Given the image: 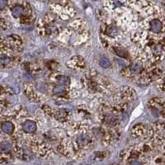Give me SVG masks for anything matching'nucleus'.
Listing matches in <instances>:
<instances>
[{"label": "nucleus", "mask_w": 165, "mask_h": 165, "mask_svg": "<svg viewBox=\"0 0 165 165\" xmlns=\"http://www.w3.org/2000/svg\"><path fill=\"white\" fill-rule=\"evenodd\" d=\"M23 130L27 133H33L36 131V123L32 121H27L22 126Z\"/></svg>", "instance_id": "obj_1"}, {"label": "nucleus", "mask_w": 165, "mask_h": 165, "mask_svg": "<svg viewBox=\"0 0 165 165\" xmlns=\"http://www.w3.org/2000/svg\"><path fill=\"white\" fill-rule=\"evenodd\" d=\"M149 26L151 31L154 33H160L163 29V23L160 20H152Z\"/></svg>", "instance_id": "obj_2"}, {"label": "nucleus", "mask_w": 165, "mask_h": 165, "mask_svg": "<svg viewBox=\"0 0 165 165\" xmlns=\"http://www.w3.org/2000/svg\"><path fill=\"white\" fill-rule=\"evenodd\" d=\"M89 140H90V138L86 134H81L77 137L78 145L81 147H85V146L88 145Z\"/></svg>", "instance_id": "obj_3"}, {"label": "nucleus", "mask_w": 165, "mask_h": 165, "mask_svg": "<svg viewBox=\"0 0 165 165\" xmlns=\"http://www.w3.org/2000/svg\"><path fill=\"white\" fill-rule=\"evenodd\" d=\"M2 130L6 134H12L14 130L13 125L10 121H5L2 124Z\"/></svg>", "instance_id": "obj_4"}, {"label": "nucleus", "mask_w": 165, "mask_h": 165, "mask_svg": "<svg viewBox=\"0 0 165 165\" xmlns=\"http://www.w3.org/2000/svg\"><path fill=\"white\" fill-rule=\"evenodd\" d=\"M23 12H24V9H23V8L21 7V6H16V7H14V8L12 9V13H13V15L14 16H16V17L22 15Z\"/></svg>", "instance_id": "obj_5"}, {"label": "nucleus", "mask_w": 165, "mask_h": 165, "mask_svg": "<svg viewBox=\"0 0 165 165\" xmlns=\"http://www.w3.org/2000/svg\"><path fill=\"white\" fill-rule=\"evenodd\" d=\"M12 146L8 142H3L0 144V151L8 152L11 150Z\"/></svg>", "instance_id": "obj_6"}, {"label": "nucleus", "mask_w": 165, "mask_h": 165, "mask_svg": "<svg viewBox=\"0 0 165 165\" xmlns=\"http://www.w3.org/2000/svg\"><path fill=\"white\" fill-rule=\"evenodd\" d=\"M100 65L102 66V68H104V69H107V68H109L111 66V62L107 58H102L100 60Z\"/></svg>", "instance_id": "obj_7"}, {"label": "nucleus", "mask_w": 165, "mask_h": 165, "mask_svg": "<svg viewBox=\"0 0 165 165\" xmlns=\"http://www.w3.org/2000/svg\"><path fill=\"white\" fill-rule=\"evenodd\" d=\"M57 81L61 84H68L69 82V78L66 77V76H64V75H61V76H59L57 77Z\"/></svg>", "instance_id": "obj_8"}, {"label": "nucleus", "mask_w": 165, "mask_h": 165, "mask_svg": "<svg viewBox=\"0 0 165 165\" xmlns=\"http://www.w3.org/2000/svg\"><path fill=\"white\" fill-rule=\"evenodd\" d=\"M116 53V55H119L120 57L121 58H127L128 57V54L127 52L123 49H115Z\"/></svg>", "instance_id": "obj_9"}, {"label": "nucleus", "mask_w": 165, "mask_h": 165, "mask_svg": "<svg viewBox=\"0 0 165 165\" xmlns=\"http://www.w3.org/2000/svg\"><path fill=\"white\" fill-rule=\"evenodd\" d=\"M131 71L135 73V74H138L141 71V66L138 64H134L133 65L131 66Z\"/></svg>", "instance_id": "obj_10"}, {"label": "nucleus", "mask_w": 165, "mask_h": 165, "mask_svg": "<svg viewBox=\"0 0 165 165\" xmlns=\"http://www.w3.org/2000/svg\"><path fill=\"white\" fill-rule=\"evenodd\" d=\"M10 60L8 58L5 57V56H3V57H0V64L2 65H6L9 63Z\"/></svg>", "instance_id": "obj_11"}, {"label": "nucleus", "mask_w": 165, "mask_h": 165, "mask_svg": "<svg viewBox=\"0 0 165 165\" xmlns=\"http://www.w3.org/2000/svg\"><path fill=\"white\" fill-rule=\"evenodd\" d=\"M54 92H55V94H59V95H61V94L63 95V94H64V93H65V91L61 88H55V89H54Z\"/></svg>", "instance_id": "obj_12"}, {"label": "nucleus", "mask_w": 165, "mask_h": 165, "mask_svg": "<svg viewBox=\"0 0 165 165\" xmlns=\"http://www.w3.org/2000/svg\"><path fill=\"white\" fill-rule=\"evenodd\" d=\"M7 0H0V9H3L7 6Z\"/></svg>", "instance_id": "obj_13"}, {"label": "nucleus", "mask_w": 165, "mask_h": 165, "mask_svg": "<svg viewBox=\"0 0 165 165\" xmlns=\"http://www.w3.org/2000/svg\"><path fill=\"white\" fill-rule=\"evenodd\" d=\"M132 164H140V162H135V161H134V162L131 163Z\"/></svg>", "instance_id": "obj_14"}, {"label": "nucleus", "mask_w": 165, "mask_h": 165, "mask_svg": "<svg viewBox=\"0 0 165 165\" xmlns=\"http://www.w3.org/2000/svg\"><path fill=\"white\" fill-rule=\"evenodd\" d=\"M164 81H165V79H164Z\"/></svg>", "instance_id": "obj_15"}]
</instances>
